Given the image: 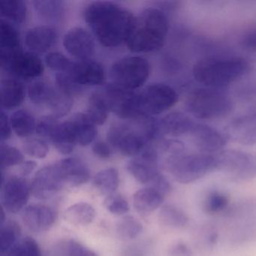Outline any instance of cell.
I'll list each match as a JSON object with an SVG mask.
<instances>
[{
  "label": "cell",
  "mask_w": 256,
  "mask_h": 256,
  "mask_svg": "<svg viewBox=\"0 0 256 256\" xmlns=\"http://www.w3.org/2000/svg\"><path fill=\"white\" fill-rule=\"evenodd\" d=\"M84 14L98 41L106 48L118 47L126 42L136 18L120 6L104 1L90 4Z\"/></svg>",
  "instance_id": "1"
},
{
  "label": "cell",
  "mask_w": 256,
  "mask_h": 256,
  "mask_svg": "<svg viewBox=\"0 0 256 256\" xmlns=\"http://www.w3.org/2000/svg\"><path fill=\"white\" fill-rule=\"evenodd\" d=\"M158 150L164 155V168L180 184H191L218 168L216 154L186 152L179 140H164Z\"/></svg>",
  "instance_id": "2"
},
{
  "label": "cell",
  "mask_w": 256,
  "mask_h": 256,
  "mask_svg": "<svg viewBox=\"0 0 256 256\" xmlns=\"http://www.w3.org/2000/svg\"><path fill=\"white\" fill-rule=\"evenodd\" d=\"M168 31L166 14L156 8H148L134 18L127 38V47L134 53L156 52L164 46Z\"/></svg>",
  "instance_id": "3"
},
{
  "label": "cell",
  "mask_w": 256,
  "mask_h": 256,
  "mask_svg": "<svg viewBox=\"0 0 256 256\" xmlns=\"http://www.w3.org/2000/svg\"><path fill=\"white\" fill-rule=\"evenodd\" d=\"M250 64L244 58H212L198 61L193 76L206 88L220 89L239 80L250 71Z\"/></svg>",
  "instance_id": "4"
},
{
  "label": "cell",
  "mask_w": 256,
  "mask_h": 256,
  "mask_svg": "<svg viewBox=\"0 0 256 256\" xmlns=\"http://www.w3.org/2000/svg\"><path fill=\"white\" fill-rule=\"evenodd\" d=\"M187 110L200 120H215L230 113V97L214 88H200L190 94L186 102Z\"/></svg>",
  "instance_id": "5"
},
{
  "label": "cell",
  "mask_w": 256,
  "mask_h": 256,
  "mask_svg": "<svg viewBox=\"0 0 256 256\" xmlns=\"http://www.w3.org/2000/svg\"><path fill=\"white\" fill-rule=\"evenodd\" d=\"M150 72L149 62L142 56H128L115 62L110 70L113 83L126 89H138L143 86Z\"/></svg>",
  "instance_id": "6"
},
{
  "label": "cell",
  "mask_w": 256,
  "mask_h": 256,
  "mask_svg": "<svg viewBox=\"0 0 256 256\" xmlns=\"http://www.w3.org/2000/svg\"><path fill=\"white\" fill-rule=\"evenodd\" d=\"M110 112L121 119H134L142 116L139 94L115 84H109L102 92Z\"/></svg>",
  "instance_id": "7"
},
{
  "label": "cell",
  "mask_w": 256,
  "mask_h": 256,
  "mask_svg": "<svg viewBox=\"0 0 256 256\" xmlns=\"http://www.w3.org/2000/svg\"><path fill=\"white\" fill-rule=\"evenodd\" d=\"M142 116L160 114L176 104L178 96L176 91L164 84H154L139 94Z\"/></svg>",
  "instance_id": "8"
},
{
  "label": "cell",
  "mask_w": 256,
  "mask_h": 256,
  "mask_svg": "<svg viewBox=\"0 0 256 256\" xmlns=\"http://www.w3.org/2000/svg\"><path fill=\"white\" fill-rule=\"evenodd\" d=\"M108 143L125 156H138L150 144L146 134L124 126H114L107 134Z\"/></svg>",
  "instance_id": "9"
},
{
  "label": "cell",
  "mask_w": 256,
  "mask_h": 256,
  "mask_svg": "<svg viewBox=\"0 0 256 256\" xmlns=\"http://www.w3.org/2000/svg\"><path fill=\"white\" fill-rule=\"evenodd\" d=\"M217 170L227 172L238 180L256 178V154L239 150H227L216 154Z\"/></svg>",
  "instance_id": "10"
},
{
  "label": "cell",
  "mask_w": 256,
  "mask_h": 256,
  "mask_svg": "<svg viewBox=\"0 0 256 256\" xmlns=\"http://www.w3.org/2000/svg\"><path fill=\"white\" fill-rule=\"evenodd\" d=\"M184 138L191 142L199 152L203 154H215L222 150L226 144L224 134L209 126L193 120Z\"/></svg>",
  "instance_id": "11"
},
{
  "label": "cell",
  "mask_w": 256,
  "mask_h": 256,
  "mask_svg": "<svg viewBox=\"0 0 256 256\" xmlns=\"http://www.w3.org/2000/svg\"><path fill=\"white\" fill-rule=\"evenodd\" d=\"M30 194L31 185L24 178L11 176L2 184V206L8 212L17 214L26 208Z\"/></svg>",
  "instance_id": "12"
},
{
  "label": "cell",
  "mask_w": 256,
  "mask_h": 256,
  "mask_svg": "<svg viewBox=\"0 0 256 256\" xmlns=\"http://www.w3.org/2000/svg\"><path fill=\"white\" fill-rule=\"evenodd\" d=\"M31 193L40 200H48L66 186L56 164L40 169L31 182Z\"/></svg>",
  "instance_id": "13"
},
{
  "label": "cell",
  "mask_w": 256,
  "mask_h": 256,
  "mask_svg": "<svg viewBox=\"0 0 256 256\" xmlns=\"http://www.w3.org/2000/svg\"><path fill=\"white\" fill-rule=\"evenodd\" d=\"M158 160V150L152 145L148 144L138 156L128 162L126 169L138 182L148 185L160 173Z\"/></svg>",
  "instance_id": "14"
},
{
  "label": "cell",
  "mask_w": 256,
  "mask_h": 256,
  "mask_svg": "<svg viewBox=\"0 0 256 256\" xmlns=\"http://www.w3.org/2000/svg\"><path fill=\"white\" fill-rule=\"evenodd\" d=\"M64 48L78 60H88L95 52V42L89 32L82 28H73L65 34Z\"/></svg>",
  "instance_id": "15"
},
{
  "label": "cell",
  "mask_w": 256,
  "mask_h": 256,
  "mask_svg": "<svg viewBox=\"0 0 256 256\" xmlns=\"http://www.w3.org/2000/svg\"><path fill=\"white\" fill-rule=\"evenodd\" d=\"M22 217L24 224L29 230L40 233L49 230L54 224L58 212L50 205L34 204L24 208Z\"/></svg>",
  "instance_id": "16"
},
{
  "label": "cell",
  "mask_w": 256,
  "mask_h": 256,
  "mask_svg": "<svg viewBox=\"0 0 256 256\" xmlns=\"http://www.w3.org/2000/svg\"><path fill=\"white\" fill-rule=\"evenodd\" d=\"M2 70L16 77L23 79L36 78L44 72V66L37 55L23 50L14 55Z\"/></svg>",
  "instance_id": "17"
},
{
  "label": "cell",
  "mask_w": 256,
  "mask_h": 256,
  "mask_svg": "<svg viewBox=\"0 0 256 256\" xmlns=\"http://www.w3.org/2000/svg\"><path fill=\"white\" fill-rule=\"evenodd\" d=\"M68 74L79 86H97L106 78L104 68L98 62L88 60L74 62Z\"/></svg>",
  "instance_id": "18"
},
{
  "label": "cell",
  "mask_w": 256,
  "mask_h": 256,
  "mask_svg": "<svg viewBox=\"0 0 256 256\" xmlns=\"http://www.w3.org/2000/svg\"><path fill=\"white\" fill-rule=\"evenodd\" d=\"M66 186H79L90 179V170L80 158L70 157L56 163Z\"/></svg>",
  "instance_id": "19"
},
{
  "label": "cell",
  "mask_w": 256,
  "mask_h": 256,
  "mask_svg": "<svg viewBox=\"0 0 256 256\" xmlns=\"http://www.w3.org/2000/svg\"><path fill=\"white\" fill-rule=\"evenodd\" d=\"M18 32L8 20H0V66L4 68L14 55L22 52Z\"/></svg>",
  "instance_id": "20"
},
{
  "label": "cell",
  "mask_w": 256,
  "mask_h": 256,
  "mask_svg": "<svg viewBox=\"0 0 256 256\" xmlns=\"http://www.w3.org/2000/svg\"><path fill=\"white\" fill-rule=\"evenodd\" d=\"M228 134L238 143L256 144V112L236 118L229 126Z\"/></svg>",
  "instance_id": "21"
},
{
  "label": "cell",
  "mask_w": 256,
  "mask_h": 256,
  "mask_svg": "<svg viewBox=\"0 0 256 256\" xmlns=\"http://www.w3.org/2000/svg\"><path fill=\"white\" fill-rule=\"evenodd\" d=\"M56 32L49 26H38L29 30L25 36L26 46L34 53L50 50L56 42Z\"/></svg>",
  "instance_id": "22"
},
{
  "label": "cell",
  "mask_w": 256,
  "mask_h": 256,
  "mask_svg": "<svg viewBox=\"0 0 256 256\" xmlns=\"http://www.w3.org/2000/svg\"><path fill=\"white\" fill-rule=\"evenodd\" d=\"M68 121L77 144L88 146L95 140L98 133L96 126L85 114H79Z\"/></svg>",
  "instance_id": "23"
},
{
  "label": "cell",
  "mask_w": 256,
  "mask_h": 256,
  "mask_svg": "<svg viewBox=\"0 0 256 256\" xmlns=\"http://www.w3.org/2000/svg\"><path fill=\"white\" fill-rule=\"evenodd\" d=\"M166 196L155 188L146 187L138 190L133 196L134 209L140 214H150L162 206Z\"/></svg>",
  "instance_id": "24"
},
{
  "label": "cell",
  "mask_w": 256,
  "mask_h": 256,
  "mask_svg": "<svg viewBox=\"0 0 256 256\" xmlns=\"http://www.w3.org/2000/svg\"><path fill=\"white\" fill-rule=\"evenodd\" d=\"M0 90L2 106L6 110H12L19 107L24 100V86L16 79L7 78L2 80Z\"/></svg>",
  "instance_id": "25"
},
{
  "label": "cell",
  "mask_w": 256,
  "mask_h": 256,
  "mask_svg": "<svg viewBox=\"0 0 256 256\" xmlns=\"http://www.w3.org/2000/svg\"><path fill=\"white\" fill-rule=\"evenodd\" d=\"M96 210L94 206L86 202H78L68 206L64 218L70 224L76 226H86L94 222Z\"/></svg>",
  "instance_id": "26"
},
{
  "label": "cell",
  "mask_w": 256,
  "mask_h": 256,
  "mask_svg": "<svg viewBox=\"0 0 256 256\" xmlns=\"http://www.w3.org/2000/svg\"><path fill=\"white\" fill-rule=\"evenodd\" d=\"M72 106L73 97L56 86L46 108L50 112V116L59 119L65 116L71 110Z\"/></svg>",
  "instance_id": "27"
},
{
  "label": "cell",
  "mask_w": 256,
  "mask_h": 256,
  "mask_svg": "<svg viewBox=\"0 0 256 256\" xmlns=\"http://www.w3.org/2000/svg\"><path fill=\"white\" fill-rule=\"evenodd\" d=\"M92 184L98 192L110 196L115 193L119 186V172L114 168L103 169L95 175Z\"/></svg>",
  "instance_id": "28"
},
{
  "label": "cell",
  "mask_w": 256,
  "mask_h": 256,
  "mask_svg": "<svg viewBox=\"0 0 256 256\" xmlns=\"http://www.w3.org/2000/svg\"><path fill=\"white\" fill-rule=\"evenodd\" d=\"M10 120L13 131L19 137L28 138L36 132L35 118L28 110H17L12 115Z\"/></svg>",
  "instance_id": "29"
},
{
  "label": "cell",
  "mask_w": 256,
  "mask_h": 256,
  "mask_svg": "<svg viewBox=\"0 0 256 256\" xmlns=\"http://www.w3.org/2000/svg\"><path fill=\"white\" fill-rule=\"evenodd\" d=\"M109 112L110 110L102 94L95 92L90 98L85 114L96 126H101L107 120Z\"/></svg>",
  "instance_id": "30"
},
{
  "label": "cell",
  "mask_w": 256,
  "mask_h": 256,
  "mask_svg": "<svg viewBox=\"0 0 256 256\" xmlns=\"http://www.w3.org/2000/svg\"><path fill=\"white\" fill-rule=\"evenodd\" d=\"M158 218L163 226L173 228H184L188 222L186 214L173 204L163 205L160 209Z\"/></svg>",
  "instance_id": "31"
},
{
  "label": "cell",
  "mask_w": 256,
  "mask_h": 256,
  "mask_svg": "<svg viewBox=\"0 0 256 256\" xmlns=\"http://www.w3.org/2000/svg\"><path fill=\"white\" fill-rule=\"evenodd\" d=\"M34 6L40 18L48 22H56L62 17L64 2L58 0H36Z\"/></svg>",
  "instance_id": "32"
},
{
  "label": "cell",
  "mask_w": 256,
  "mask_h": 256,
  "mask_svg": "<svg viewBox=\"0 0 256 256\" xmlns=\"http://www.w3.org/2000/svg\"><path fill=\"white\" fill-rule=\"evenodd\" d=\"M0 232V251L2 254L8 253L18 242L22 236V228L14 221L2 223Z\"/></svg>",
  "instance_id": "33"
},
{
  "label": "cell",
  "mask_w": 256,
  "mask_h": 256,
  "mask_svg": "<svg viewBox=\"0 0 256 256\" xmlns=\"http://www.w3.org/2000/svg\"><path fill=\"white\" fill-rule=\"evenodd\" d=\"M0 13L8 22L22 24L26 19L28 10L22 0H6L0 2Z\"/></svg>",
  "instance_id": "34"
},
{
  "label": "cell",
  "mask_w": 256,
  "mask_h": 256,
  "mask_svg": "<svg viewBox=\"0 0 256 256\" xmlns=\"http://www.w3.org/2000/svg\"><path fill=\"white\" fill-rule=\"evenodd\" d=\"M143 230L142 222L136 217L126 216L122 217L116 224L118 236L124 240L134 239Z\"/></svg>",
  "instance_id": "35"
},
{
  "label": "cell",
  "mask_w": 256,
  "mask_h": 256,
  "mask_svg": "<svg viewBox=\"0 0 256 256\" xmlns=\"http://www.w3.org/2000/svg\"><path fill=\"white\" fill-rule=\"evenodd\" d=\"M53 90L54 86L52 85L47 82L38 80L30 86L28 95L30 101L36 106L46 108Z\"/></svg>",
  "instance_id": "36"
},
{
  "label": "cell",
  "mask_w": 256,
  "mask_h": 256,
  "mask_svg": "<svg viewBox=\"0 0 256 256\" xmlns=\"http://www.w3.org/2000/svg\"><path fill=\"white\" fill-rule=\"evenodd\" d=\"M7 256H42L41 248L35 239L25 236L10 250Z\"/></svg>",
  "instance_id": "37"
},
{
  "label": "cell",
  "mask_w": 256,
  "mask_h": 256,
  "mask_svg": "<svg viewBox=\"0 0 256 256\" xmlns=\"http://www.w3.org/2000/svg\"><path fill=\"white\" fill-rule=\"evenodd\" d=\"M228 205V198L227 196L217 190L210 192L204 200V208L208 214H218L226 210Z\"/></svg>",
  "instance_id": "38"
},
{
  "label": "cell",
  "mask_w": 256,
  "mask_h": 256,
  "mask_svg": "<svg viewBox=\"0 0 256 256\" xmlns=\"http://www.w3.org/2000/svg\"><path fill=\"white\" fill-rule=\"evenodd\" d=\"M23 149L25 154L35 158H44L49 152L47 142L42 138H28L23 142Z\"/></svg>",
  "instance_id": "39"
},
{
  "label": "cell",
  "mask_w": 256,
  "mask_h": 256,
  "mask_svg": "<svg viewBox=\"0 0 256 256\" xmlns=\"http://www.w3.org/2000/svg\"><path fill=\"white\" fill-rule=\"evenodd\" d=\"M46 65L58 73H68L72 67L73 61L60 53V52H50L46 56Z\"/></svg>",
  "instance_id": "40"
},
{
  "label": "cell",
  "mask_w": 256,
  "mask_h": 256,
  "mask_svg": "<svg viewBox=\"0 0 256 256\" xmlns=\"http://www.w3.org/2000/svg\"><path fill=\"white\" fill-rule=\"evenodd\" d=\"M1 168H8L14 166H20L24 162L23 154L17 148L10 145H1Z\"/></svg>",
  "instance_id": "41"
},
{
  "label": "cell",
  "mask_w": 256,
  "mask_h": 256,
  "mask_svg": "<svg viewBox=\"0 0 256 256\" xmlns=\"http://www.w3.org/2000/svg\"><path fill=\"white\" fill-rule=\"evenodd\" d=\"M106 209L114 215L121 216L130 211V204L122 194L114 193L104 200Z\"/></svg>",
  "instance_id": "42"
},
{
  "label": "cell",
  "mask_w": 256,
  "mask_h": 256,
  "mask_svg": "<svg viewBox=\"0 0 256 256\" xmlns=\"http://www.w3.org/2000/svg\"><path fill=\"white\" fill-rule=\"evenodd\" d=\"M67 256H98L96 252L78 241L70 240L66 246Z\"/></svg>",
  "instance_id": "43"
},
{
  "label": "cell",
  "mask_w": 256,
  "mask_h": 256,
  "mask_svg": "<svg viewBox=\"0 0 256 256\" xmlns=\"http://www.w3.org/2000/svg\"><path fill=\"white\" fill-rule=\"evenodd\" d=\"M148 186L155 188L164 196L169 194L172 190V185H170L168 180L164 175L162 174L160 172L158 174L156 175L154 179L148 184Z\"/></svg>",
  "instance_id": "44"
},
{
  "label": "cell",
  "mask_w": 256,
  "mask_h": 256,
  "mask_svg": "<svg viewBox=\"0 0 256 256\" xmlns=\"http://www.w3.org/2000/svg\"><path fill=\"white\" fill-rule=\"evenodd\" d=\"M92 152L96 156L102 160L110 158L113 154V148L107 142H98L92 146Z\"/></svg>",
  "instance_id": "45"
},
{
  "label": "cell",
  "mask_w": 256,
  "mask_h": 256,
  "mask_svg": "<svg viewBox=\"0 0 256 256\" xmlns=\"http://www.w3.org/2000/svg\"><path fill=\"white\" fill-rule=\"evenodd\" d=\"M0 125H1V140L4 142L10 138L11 136V124L10 120H8V116H6L4 112H1L0 116Z\"/></svg>",
  "instance_id": "46"
},
{
  "label": "cell",
  "mask_w": 256,
  "mask_h": 256,
  "mask_svg": "<svg viewBox=\"0 0 256 256\" xmlns=\"http://www.w3.org/2000/svg\"><path fill=\"white\" fill-rule=\"evenodd\" d=\"M170 256H192V252L186 244L178 242L174 244L170 250Z\"/></svg>",
  "instance_id": "47"
},
{
  "label": "cell",
  "mask_w": 256,
  "mask_h": 256,
  "mask_svg": "<svg viewBox=\"0 0 256 256\" xmlns=\"http://www.w3.org/2000/svg\"><path fill=\"white\" fill-rule=\"evenodd\" d=\"M37 163L34 161H26L22 163L19 168V173L20 176H29L30 174L32 173L34 170L36 168Z\"/></svg>",
  "instance_id": "48"
},
{
  "label": "cell",
  "mask_w": 256,
  "mask_h": 256,
  "mask_svg": "<svg viewBox=\"0 0 256 256\" xmlns=\"http://www.w3.org/2000/svg\"><path fill=\"white\" fill-rule=\"evenodd\" d=\"M244 44L248 50H256V30L248 32L244 38Z\"/></svg>",
  "instance_id": "49"
}]
</instances>
